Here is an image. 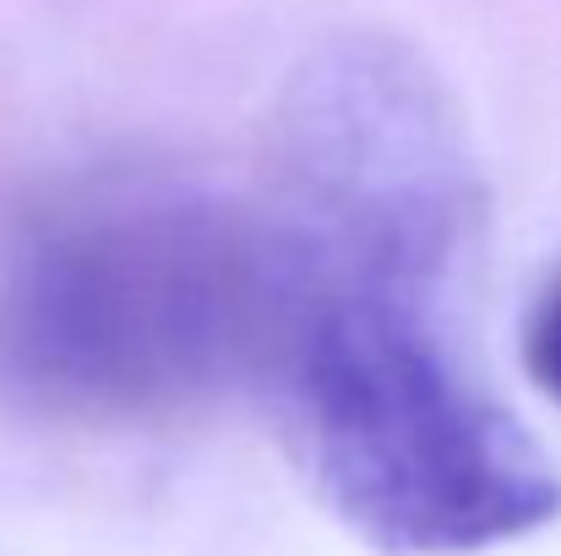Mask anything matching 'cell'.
I'll return each mask as SVG.
<instances>
[{
  "instance_id": "obj_3",
  "label": "cell",
  "mask_w": 561,
  "mask_h": 556,
  "mask_svg": "<svg viewBox=\"0 0 561 556\" xmlns=\"http://www.w3.org/2000/svg\"><path fill=\"white\" fill-rule=\"evenodd\" d=\"M524 366H529V376L561 404V273L546 284V295H540L535 311H529V328H524Z\"/></svg>"
},
{
  "instance_id": "obj_2",
  "label": "cell",
  "mask_w": 561,
  "mask_h": 556,
  "mask_svg": "<svg viewBox=\"0 0 561 556\" xmlns=\"http://www.w3.org/2000/svg\"><path fill=\"white\" fill-rule=\"evenodd\" d=\"M262 224L170 170H71L0 213V393L66 425H159L262 366Z\"/></svg>"
},
{
  "instance_id": "obj_1",
  "label": "cell",
  "mask_w": 561,
  "mask_h": 556,
  "mask_svg": "<svg viewBox=\"0 0 561 556\" xmlns=\"http://www.w3.org/2000/svg\"><path fill=\"white\" fill-rule=\"evenodd\" d=\"M256 224V387L328 513L387 556H469L551 524L557 464L458 339L480 185L431 71L366 38L311 60Z\"/></svg>"
}]
</instances>
